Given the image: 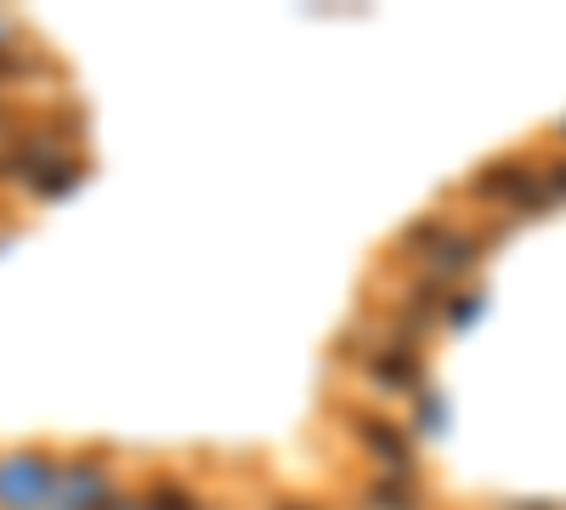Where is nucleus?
Segmentation results:
<instances>
[{
    "label": "nucleus",
    "instance_id": "obj_2",
    "mask_svg": "<svg viewBox=\"0 0 566 510\" xmlns=\"http://www.w3.org/2000/svg\"><path fill=\"white\" fill-rule=\"evenodd\" d=\"M357 431H363V443L374 448V454H386V466H408V443L391 431V426H374V420H357Z\"/></svg>",
    "mask_w": 566,
    "mask_h": 510
},
{
    "label": "nucleus",
    "instance_id": "obj_1",
    "mask_svg": "<svg viewBox=\"0 0 566 510\" xmlns=\"http://www.w3.org/2000/svg\"><path fill=\"white\" fill-rule=\"evenodd\" d=\"M476 194L482 199H515V205H527V210H538L544 205V194H538V181L522 170V165H488V170H476Z\"/></svg>",
    "mask_w": 566,
    "mask_h": 510
},
{
    "label": "nucleus",
    "instance_id": "obj_4",
    "mask_svg": "<svg viewBox=\"0 0 566 510\" xmlns=\"http://www.w3.org/2000/svg\"><path fill=\"white\" fill-rule=\"evenodd\" d=\"M549 181H555V188L566 194V165H555V170H549Z\"/></svg>",
    "mask_w": 566,
    "mask_h": 510
},
{
    "label": "nucleus",
    "instance_id": "obj_3",
    "mask_svg": "<svg viewBox=\"0 0 566 510\" xmlns=\"http://www.w3.org/2000/svg\"><path fill=\"white\" fill-rule=\"evenodd\" d=\"M374 381H386V386H413V357H380L374 363Z\"/></svg>",
    "mask_w": 566,
    "mask_h": 510
}]
</instances>
